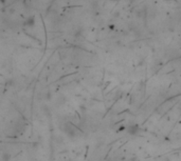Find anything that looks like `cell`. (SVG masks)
Returning a JSON list of instances; mask_svg holds the SVG:
<instances>
[{
  "label": "cell",
  "instance_id": "obj_2",
  "mask_svg": "<svg viewBox=\"0 0 181 161\" xmlns=\"http://www.w3.org/2000/svg\"><path fill=\"white\" fill-rule=\"evenodd\" d=\"M34 22H35V18L34 17H30V18H28L27 20H26L25 25H27V27H33V25H34Z\"/></svg>",
  "mask_w": 181,
  "mask_h": 161
},
{
  "label": "cell",
  "instance_id": "obj_4",
  "mask_svg": "<svg viewBox=\"0 0 181 161\" xmlns=\"http://www.w3.org/2000/svg\"><path fill=\"white\" fill-rule=\"evenodd\" d=\"M132 161H136V160H132Z\"/></svg>",
  "mask_w": 181,
  "mask_h": 161
},
{
  "label": "cell",
  "instance_id": "obj_3",
  "mask_svg": "<svg viewBox=\"0 0 181 161\" xmlns=\"http://www.w3.org/2000/svg\"><path fill=\"white\" fill-rule=\"evenodd\" d=\"M127 131L129 134H136V133L138 132V125H130L129 127L127 129Z\"/></svg>",
  "mask_w": 181,
  "mask_h": 161
},
{
  "label": "cell",
  "instance_id": "obj_1",
  "mask_svg": "<svg viewBox=\"0 0 181 161\" xmlns=\"http://www.w3.org/2000/svg\"><path fill=\"white\" fill-rule=\"evenodd\" d=\"M64 131H65L66 134L69 135V136H76V135H77V132H78L77 129H76L74 125L71 124V123H66Z\"/></svg>",
  "mask_w": 181,
  "mask_h": 161
}]
</instances>
